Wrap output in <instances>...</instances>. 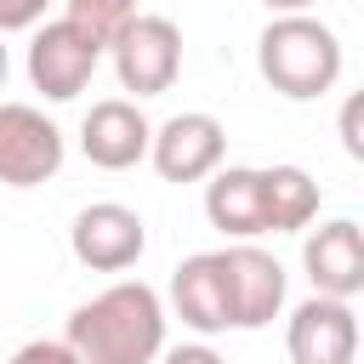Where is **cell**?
I'll use <instances>...</instances> for the list:
<instances>
[{"label": "cell", "instance_id": "1", "mask_svg": "<svg viewBox=\"0 0 364 364\" xmlns=\"http://www.w3.org/2000/svg\"><path fill=\"white\" fill-rule=\"evenodd\" d=\"M63 347L80 364H154L165 353V301L142 279H119L68 313Z\"/></svg>", "mask_w": 364, "mask_h": 364}, {"label": "cell", "instance_id": "2", "mask_svg": "<svg viewBox=\"0 0 364 364\" xmlns=\"http://www.w3.org/2000/svg\"><path fill=\"white\" fill-rule=\"evenodd\" d=\"M256 68L290 102L324 97L341 80V34L330 23H318V17H307V11L273 17L262 28V40H256Z\"/></svg>", "mask_w": 364, "mask_h": 364}, {"label": "cell", "instance_id": "3", "mask_svg": "<svg viewBox=\"0 0 364 364\" xmlns=\"http://www.w3.org/2000/svg\"><path fill=\"white\" fill-rule=\"evenodd\" d=\"M102 51L114 57L119 85L136 91V97H159L182 74V28L171 17H154V11H136Z\"/></svg>", "mask_w": 364, "mask_h": 364}, {"label": "cell", "instance_id": "4", "mask_svg": "<svg viewBox=\"0 0 364 364\" xmlns=\"http://www.w3.org/2000/svg\"><path fill=\"white\" fill-rule=\"evenodd\" d=\"M97 63H102V40L85 34V28L68 23V17L40 23L34 40H28V85H34L46 102H74V97L91 85Z\"/></svg>", "mask_w": 364, "mask_h": 364}, {"label": "cell", "instance_id": "5", "mask_svg": "<svg viewBox=\"0 0 364 364\" xmlns=\"http://www.w3.org/2000/svg\"><path fill=\"white\" fill-rule=\"evenodd\" d=\"M68 250H74V262L91 267V273H125V267L142 262V250H148V228H142V216H136L131 205H119V199H97V205H85V210L74 216V228H68Z\"/></svg>", "mask_w": 364, "mask_h": 364}, {"label": "cell", "instance_id": "6", "mask_svg": "<svg viewBox=\"0 0 364 364\" xmlns=\"http://www.w3.org/2000/svg\"><path fill=\"white\" fill-rule=\"evenodd\" d=\"M63 171V131L34 102H0V182L40 188Z\"/></svg>", "mask_w": 364, "mask_h": 364}, {"label": "cell", "instance_id": "7", "mask_svg": "<svg viewBox=\"0 0 364 364\" xmlns=\"http://www.w3.org/2000/svg\"><path fill=\"white\" fill-rule=\"evenodd\" d=\"M222 256V284H228V324L233 330H262L284 307V267L262 245H228Z\"/></svg>", "mask_w": 364, "mask_h": 364}, {"label": "cell", "instance_id": "8", "mask_svg": "<svg viewBox=\"0 0 364 364\" xmlns=\"http://www.w3.org/2000/svg\"><path fill=\"white\" fill-rule=\"evenodd\" d=\"M228 154V131L216 114H171L165 125H154L148 136V159L165 182H205Z\"/></svg>", "mask_w": 364, "mask_h": 364}, {"label": "cell", "instance_id": "9", "mask_svg": "<svg viewBox=\"0 0 364 364\" xmlns=\"http://www.w3.org/2000/svg\"><path fill=\"white\" fill-rule=\"evenodd\" d=\"M284 347H290V364H353L358 358V313H353V301L307 296L290 313Z\"/></svg>", "mask_w": 364, "mask_h": 364}, {"label": "cell", "instance_id": "10", "mask_svg": "<svg viewBox=\"0 0 364 364\" xmlns=\"http://www.w3.org/2000/svg\"><path fill=\"white\" fill-rule=\"evenodd\" d=\"M148 136L154 125L131 97H102L80 119V148L97 171H131L136 159H148Z\"/></svg>", "mask_w": 364, "mask_h": 364}, {"label": "cell", "instance_id": "11", "mask_svg": "<svg viewBox=\"0 0 364 364\" xmlns=\"http://www.w3.org/2000/svg\"><path fill=\"white\" fill-rule=\"evenodd\" d=\"M301 267L313 279V296H336V301H353L364 290V233L353 216H336L324 228L307 233L301 245Z\"/></svg>", "mask_w": 364, "mask_h": 364}, {"label": "cell", "instance_id": "12", "mask_svg": "<svg viewBox=\"0 0 364 364\" xmlns=\"http://www.w3.org/2000/svg\"><path fill=\"white\" fill-rule=\"evenodd\" d=\"M171 307L193 336H222L228 324V284H222V256L199 250L171 273Z\"/></svg>", "mask_w": 364, "mask_h": 364}, {"label": "cell", "instance_id": "13", "mask_svg": "<svg viewBox=\"0 0 364 364\" xmlns=\"http://www.w3.org/2000/svg\"><path fill=\"white\" fill-rule=\"evenodd\" d=\"M205 216L233 245H250L262 233V176H256V165H216L205 176Z\"/></svg>", "mask_w": 364, "mask_h": 364}, {"label": "cell", "instance_id": "14", "mask_svg": "<svg viewBox=\"0 0 364 364\" xmlns=\"http://www.w3.org/2000/svg\"><path fill=\"white\" fill-rule=\"evenodd\" d=\"M262 176V233H301L318 216V182L301 165H267Z\"/></svg>", "mask_w": 364, "mask_h": 364}, {"label": "cell", "instance_id": "15", "mask_svg": "<svg viewBox=\"0 0 364 364\" xmlns=\"http://www.w3.org/2000/svg\"><path fill=\"white\" fill-rule=\"evenodd\" d=\"M63 17L68 23H80L85 34H97L102 46L136 17V0H63Z\"/></svg>", "mask_w": 364, "mask_h": 364}, {"label": "cell", "instance_id": "16", "mask_svg": "<svg viewBox=\"0 0 364 364\" xmlns=\"http://www.w3.org/2000/svg\"><path fill=\"white\" fill-rule=\"evenodd\" d=\"M51 6H57V0H0V34H17V28H40Z\"/></svg>", "mask_w": 364, "mask_h": 364}, {"label": "cell", "instance_id": "17", "mask_svg": "<svg viewBox=\"0 0 364 364\" xmlns=\"http://www.w3.org/2000/svg\"><path fill=\"white\" fill-rule=\"evenodd\" d=\"M6 364H80L63 341H28V347H17Z\"/></svg>", "mask_w": 364, "mask_h": 364}, {"label": "cell", "instance_id": "18", "mask_svg": "<svg viewBox=\"0 0 364 364\" xmlns=\"http://www.w3.org/2000/svg\"><path fill=\"white\" fill-rule=\"evenodd\" d=\"M159 364H228L216 347H205V341H188V347H171V353H159Z\"/></svg>", "mask_w": 364, "mask_h": 364}, {"label": "cell", "instance_id": "19", "mask_svg": "<svg viewBox=\"0 0 364 364\" xmlns=\"http://www.w3.org/2000/svg\"><path fill=\"white\" fill-rule=\"evenodd\" d=\"M341 148L358 159L364 154V136H358V97H347V108H341Z\"/></svg>", "mask_w": 364, "mask_h": 364}, {"label": "cell", "instance_id": "20", "mask_svg": "<svg viewBox=\"0 0 364 364\" xmlns=\"http://www.w3.org/2000/svg\"><path fill=\"white\" fill-rule=\"evenodd\" d=\"M262 6H267V11H273V17H290V11H307V6H313V0H262Z\"/></svg>", "mask_w": 364, "mask_h": 364}, {"label": "cell", "instance_id": "21", "mask_svg": "<svg viewBox=\"0 0 364 364\" xmlns=\"http://www.w3.org/2000/svg\"><path fill=\"white\" fill-rule=\"evenodd\" d=\"M6 74H11V57H6V46H0V91H6Z\"/></svg>", "mask_w": 364, "mask_h": 364}]
</instances>
